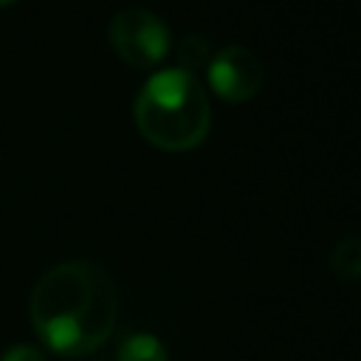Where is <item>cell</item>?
Segmentation results:
<instances>
[{"instance_id": "6da1fadb", "label": "cell", "mask_w": 361, "mask_h": 361, "mask_svg": "<svg viewBox=\"0 0 361 361\" xmlns=\"http://www.w3.org/2000/svg\"><path fill=\"white\" fill-rule=\"evenodd\" d=\"M116 313V285L93 259L56 262L28 296V319L39 344L65 358L96 353L110 338Z\"/></svg>"}, {"instance_id": "7a4b0ae2", "label": "cell", "mask_w": 361, "mask_h": 361, "mask_svg": "<svg viewBox=\"0 0 361 361\" xmlns=\"http://www.w3.org/2000/svg\"><path fill=\"white\" fill-rule=\"evenodd\" d=\"M138 133L164 152H186L206 141L212 110L195 73L166 68L152 73L133 107Z\"/></svg>"}, {"instance_id": "3957f363", "label": "cell", "mask_w": 361, "mask_h": 361, "mask_svg": "<svg viewBox=\"0 0 361 361\" xmlns=\"http://www.w3.org/2000/svg\"><path fill=\"white\" fill-rule=\"evenodd\" d=\"M110 48L130 68H155L172 45L166 23L147 8H121L107 25Z\"/></svg>"}, {"instance_id": "277c9868", "label": "cell", "mask_w": 361, "mask_h": 361, "mask_svg": "<svg viewBox=\"0 0 361 361\" xmlns=\"http://www.w3.org/2000/svg\"><path fill=\"white\" fill-rule=\"evenodd\" d=\"M209 87L231 104H243L254 99L262 87L265 68L259 56L245 45H226L209 59Z\"/></svg>"}, {"instance_id": "5b68a950", "label": "cell", "mask_w": 361, "mask_h": 361, "mask_svg": "<svg viewBox=\"0 0 361 361\" xmlns=\"http://www.w3.org/2000/svg\"><path fill=\"white\" fill-rule=\"evenodd\" d=\"M330 268L344 282L361 279V237H344L330 251Z\"/></svg>"}, {"instance_id": "8992f818", "label": "cell", "mask_w": 361, "mask_h": 361, "mask_svg": "<svg viewBox=\"0 0 361 361\" xmlns=\"http://www.w3.org/2000/svg\"><path fill=\"white\" fill-rule=\"evenodd\" d=\"M116 361H169L166 347L152 333H133L121 341Z\"/></svg>"}, {"instance_id": "52a82bcc", "label": "cell", "mask_w": 361, "mask_h": 361, "mask_svg": "<svg viewBox=\"0 0 361 361\" xmlns=\"http://www.w3.org/2000/svg\"><path fill=\"white\" fill-rule=\"evenodd\" d=\"M209 68V48H206V39L197 37V34H186L180 42H178V68L186 71V73H195L197 68Z\"/></svg>"}, {"instance_id": "ba28073f", "label": "cell", "mask_w": 361, "mask_h": 361, "mask_svg": "<svg viewBox=\"0 0 361 361\" xmlns=\"http://www.w3.org/2000/svg\"><path fill=\"white\" fill-rule=\"evenodd\" d=\"M0 361H45V355L37 344H14L0 355Z\"/></svg>"}, {"instance_id": "9c48e42d", "label": "cell", "mask_w": 361, "mask_h": 361, "mask_svg": "<svg viewBox=\"0 0 361 361\" xmlns=\"http://www.w3.org/2000/svg\"><path fill=\"white\" fill-rule=\"evenodd\" d=\"M11 3H17V0H0V6H11Z\"/></svg>"}]
</instances>
